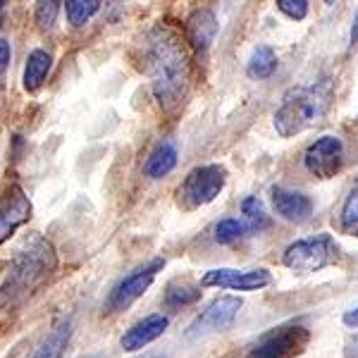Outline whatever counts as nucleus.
<instances>
[{"label":"nucleus","instance_id":"nucleus-12","mask_svg":"<svg viewBox=\"0 0 358 358\" xmlns=\"http://www.w3.org/2000/svg\"><path fill=\"white\" fill-rule=\"evenodd\" d=\"M217 31H220V24H217V17L213 10L201 8L194 10L187 20V41L194 48V53L206 55L208 48L215 41Z\"/></svg>","mask_w":358,"mask_h":358},{"label":"nucleus","instance_id":"nucleus-13","mask_svg":"<svg viewBox=\"0 0 358 358\" xmlns=\"http://www.w3.org/2000/svg\"><path fill=\"white\" fill-rule=\"evenodd\" d=\"M170 327V317L163 315V313H153V315H146L143 320L134 322L124 334H122V349L124 351H138L143 346H148L151 342H155L158 337H163Z\"/></svg>","mask_w":358,"mask_h":358},{"label":"nucleus","instance_id":"nucleus-22","mask_svg":"<svg viewBox=\"0 0 358 358\" xmlns=\"http://www.w3.org/2000/svg\"><path fill=\"white\" fill-rule=\"evenodd\" d=\"M248 232L246 222H239L234 217H224L215 224V241L217 244H232V241L241 239Z\"/></svg>","mask_w":358,"mask_h":358},{"label":"nucleus","instance_id":"nucleus-8","mask_svg":"<svg viewBox=\"0 0 358 358\" xmlns=\"http://www.w3.org/2000/svg\"><path fill=\"white\" fill-rule=\"evenodd\" d=\"M239 310H241L239 296L224 294V296L213 299V301L192 320V325H189V330H187V337L194 339V337H206V334L229 330V327L234 325Z\"/></svg>","mask_w":358,"mask_h":358},{"label":"nucleus","instance_id":"nucleus-14","mask_svg":"<svg viewBox=\"0 0 358 358\" xmlns=\"http://www.w3.org/2000/svg\"><path fill=\"white\" fill-rule=\"evenodd\" d=\"M273 208L277 215L289 222H306L313 215V201H310V196L285 187L273 189Z\"/></svg>","mask_w":358,"mask_h":358},{"label":"nucleus","instance_id":"nucleus-9","mask_svg":"<svg viewBox=\"0 0 358 358\" xmlns=\"http://www.w3.org/2000/svg\"><path fill=\"white\" fill-rule=\"evenodd\" d=\"M303 165L317 179H332L344 165V143L339 136H320L306 148Z\"/></svg>","mask_w":358,"mask_h":358},{"label":"nucleus","instance_id":"nucleus-5","mask_svg":"<svg viewBox=\"0 0 358 358\" xmlns=\"http://www.w3.org/2000/svg\"><path fill=\"white\" fill-rule=\"evenodd\" d=\"M224 184H227V170L224 165H201L194 167L184 182L177 189V201L184 210H196L203 208L222 194Z\"/></svg>","mask_w":358,"mask_h":358},{"label":"nucleus","instance_id":"nucleus-29","mask_svg":"<svg viewBox=\"0 0 358 358\" xmlns=\"http://www.w3.org/2000/svg\"><path fill=\"white\" fill-rule=\"evenodd\" d=\"M358 43V15L354 17V27H351V45Z\"/></svg>","mask_w":358,"mask_h":358},{"label":"nucleus","instance_id":"nucleus-17","mask_svg":"<svg viewBox=\"0 0 358 358\" xmlns=\"http://www.w3.org/2000/svg\"><path fill=\"white\" fill-rule=\"evenodd\" d=\"M50 67H53V55L48 53V50L43 48H34L31 53L27 57V65H24V77H22V82H24V89L29 94H34V91H38L45 82V77H48Z\"/></svg>","mask_w":358,"mask_h":358},{"label":"nucleus","instance_id":"nucleus-24","mask_svg":"<svg viewBox=\"0 0 358 358\" xmlns=\"http://www.w3.org/2000/svg\"><path fill=\"white\" fill-rule=\"evenodd\" d=\"M277 10L294 22H301L308 15V0H277Z\"/></svg>","mask_w":358,"mask_h":358},{"label":"nucleus","instance_id":"nucleus-21","mask_svg":"<svg viewBox=\"0 0 358 358\" xmlns=\"http://www.w3.org/2000/svg\"><path fill=\"white\" fill-rule=\"evenodd\" d=\"M101 5L103 3H98V0H67L65 3L67 22L72 27H84L101 10Z\"/></svg>","mask_w":358,"mask_h":358},{"label":"nucleus","instance_id":"nucleus-23","mask_svg":"<svg viewBox=\"0 0 358 358\" xmlns=\"http://www.w3.org/2000/svg\"><path fill=\"white\" fill-rule=\"evenodd\" d=\"M60 5L57 0H41V3H36V10H34V20H36V24L43 29H53L55 20H57V13H60Z\"/></svg>","mask_w":358,"mask_h":358},{"label":"nucleus","instance_id":"nucleus-4","mask_svg":"<svg viewBox=\"0 0 358 358\" xmlns=\"http://www.w3.org/2000/svg\"><path fill=\"white\" fill-rule=\"evenodd\" d=\"M310 342V327L303 320H289L258 334L241 358H296Z\"/></svg>","mask_w":358,"mask_h":358},{"label":"nucleus","instance_id":"nucleus-30","mask_svg":"<svg viewBox=\"0 0 358 358\" xmlns=\"http://www.w3.org/2000/svg\"><path fill=\"white\" fill-rule=\"evenodd\" d=\"M5 5H8V3H5V0H0V10H3V8H5Z\"/></svg>","mask_w":358,"mask_h":358},{"label":"nucleus","instance_id":"nucleus-25","mask_svg":"<svg viewBox=\"0 0 358 358\" xmlns=\"http://www.w3.org/2000/svg\"><path fill=\"white\" fill-rule=\"evenodd\" d=\"M342 224L344 227H356L358 224V184L351 189V194L346 196L342 206Z\"/></svg>","mask_w":358,"mask_h":358},{"label":"nucleus","instance_id":"nucleus-11","mask_svg":"<svg viewBox=\"0 0 358 358\" xmlns=\"http://www.w3.org/2000/svg\"><path fill=\"white\" fill-rule=\"evenodd\" d=\"M31 210V201L24 194V189L17 187V184L10 187V192L0 201V244H5L22 224L29 222Z\"/></svg>","mask_w":358,"mask_h":358},{"label":"nucleus","instance_id":"nucleus-26","mask_svg":"<svg viewBox=\"0 0 358 358\" xmlns=\"http://www.w3.org/2000/svg\"><path fill=\"white\" fill-rule=\"evenodd\" d=\"M10 57H13V50H10V43L5 38H0V74L8 69L10 65Z\"/></svg>","mask_w":358,"mask_h":358},{"label":"nucleus","instance_id":"nucleus-19","mask_svg":"<svg viewBox=\"0 0 358 358\" xmlns=\"http://www.w3.org/2000/svg\"><path fill=\"white\" fill-rule=\"evenodd\" d=\"M275 69H277V55L270 45H258V48L251 53V57H248V65H246L248 77L268 79Z\"/></svg>","mask_w":358,"mask_h":358},{"label":"nucleus","instance_id":"nucleus-2","mask_svg":"<svg viewBox=\"0 0 358 358\" xmlns=\"http://www.w3.org/2000/svg\"><path fill=\"white\" fill-rule=\"evenodd\" d=\"M57 270L55 246L43 234L31 232L15 248L10 270L0 285V310H13L36 294Z\"/></svg>","mask_w":358,"mask_h":358},{"label":"nucleus","instance_id":"nucleus-15","mask_svg":"<svg viewBox=\"0 0 358 358\" xmlns=\"http://www.w3.org/2000/svg\"><path fill=\"white\" fill-rule=\"evenodd\" d=\"M69 342H72V320L65 317V320H60L53 330L45 334L31 358H62Z\"/></svg>","mask_w":358,"mask_h":358},{"label":"nucleus","instance_id":"nucleus-18","mask_svg":"<svg viewBox=\"0 0 358 358\" xmlns=\"http://www.w3.org/2000/svg\"><path fill=\"white\" fill-rule=\"evenodd\" d=\"M201 299V285H194L189 280H175L167 285L163 301L167 308H182V306L196 303Z\"/></svg>","mask_w":358,"mask_h":358},{"label":"nucleus","instance_id":"nucleus-6","mask_svg":"<svg viewBox=\"0 0 358 358\" xmlns=\"http://www.w3.org/2000/svg\"><path fill=\"white\" fill-rule=\"evenodd\" d=\"M285 265L299 275H310L317 270L327 268L337 261V244L330 234H317L310 239H299L287 246L285 251Z\"/></svg>","mask_w":358,"mask_h":358},{"label":"nucleus","instance_id":"nucleus-28","mask_svg":"<svg viewBox=\"0 0 358 358\" xmlns=\"http://www.w3.org/2000/svg\"><path fill=\"white\" fill-rule=\"evenodd\" d=\"M344 356L346 358H358V334H354V337H351L349 342H346Z\"/></svg>","mask_w":358,"mask_h":358},{"label":"nucleus","instance_id":"nucleus-7","mask_svg":"<svg viewBox=\"0 0 358 358\" xmlns=\"http://www.w3.org/2000/svg\"><path fill=\"white\" fill-rule=\"evenodd\" d=\"M163 268H165V258H153V261L131 270L129 275L122 277L110 289L106 303H103V310H106V313H122V310H127L136 299H141L143 294L151 289L155 277H158V273Z\"/></svg>","mask_w":358,"mask_h":358},{"label":"nucleus","instance_id":"nucleus-3","mask_svg":"<svg viewBox=\"0 0 358 358\" xmlns=\"http://www.w3.org/2000/svg\"><path fill=\"white\" fill-rule=\"evenodd\" d=\"M334 103L332 79H317L313 84L294 86L282 96L275 110V129L282 138H292L306 129H313L327 117Z\"/></svg>","mask_w":358,"mask_h":358},{"label":"nucleus","instance_id":"nucleus-1","mask_svg":"<svg viewBox=\"0 0 358 358\" xmlns=\"http://www.w3.org/2000/svg\"><path fill=\"white\" fill-rule=\"evenodd\" d=\"M143 60H146V72L160 110L175 117L187 103L189 82H192L189 57L182 38L167 24L151 27L143 43Z\"/></svg>","mask_w":358,"mask_h":358},{"label":"nucleus","instance_id":"nucleus-10","mask_svg":"<svg viewBox=\"0 0 358 358\" xmlns=\"http://www.w3.org/2000/svg\"><path fill=\"white\" fill-rule=\"evenodd\" d=\"M273 282V275L265 268L258 270H234V268H215L208 270L201 277V287H217V289L234 292H258Z\"/></svg>","mask_w":358,"mask_h":358},{"label":"nucleus","instance_id":"nucleus-20","mask_svg":"<svg viewBox=\"0 0 358 358\" xmlns=\"http://www.w3.org/2000/svg\"><path fill=\"white\" fill-rule=\"evenodd\" d=\"M241 213L246 217V227L248 232H261L270 224V217H268V210H265L263 201L258 196H248V199L241 201Z\"/></svg>","mask_w":358,"mask_h":358},{"label":"nucleus","instance_id":"nucleus-16","mask_svg":"<svg viewBox=\"0 0 358 358\" xmlns=\"http://www.w3.org/2000/svg\"><path fill=\"white\" fill-rule=\"evenodd\" d=\"M179 160V151L175 141H163L153 148V153L148 155L146 165H143V175L151 179H160L165 175H170L172 170L177 167Z\"/></svg>","mask_w":358,"mask_h":358},{"label":"nucleus","instance_id":"nucleus-27","mask_svg":"<svg viewBox=\"0 0 358 358\" xmlns=\"http://www.w3.org/2000/svg\"><path fill=\"white\" fill-rule=\"evenodd\" d=\"M342 320H344L346 327H354V330H356V327H358V306H356V308H351V310H346V313L342 315Z\"/></svg>","mask_w":358,"mask_h":358}]
</instances>
